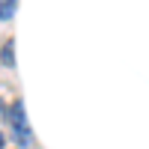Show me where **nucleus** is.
I'll return each mask as SVG.
<instances>
[{"label": "nucleus", "instance_id": "f257e3e1", "mask_svg": "<svg viewBox=\"0 0 149 149\" xmlns=\"http://www.w3.org/2000/svg\"><path fill=\"white\" fill-rule=\"evenodd\" d=\"M6 119H9V125H12V134H15V140H18L21 146L33 143V131H30L27 110H24V102H21V98H15V102L9 104V110H6Z\"/></svg>", "mask_w": 149, "mask_h": 149}, {"label": "nucleus", "instance_id": "7ed1b4c3", "mask_svg": "<svg viewBox=\"0 0 149 149\" xmlns=\"http://www.w3.org/2000/svg\"><path fill=\"white\" fill-rule=\"evenodd\" d=\"M0 57H3V66H15V42H6L3 45V54H0Z\"/></svg>", "mask_w": 149, "mask_h": 149}, {"label": "nucleus", "instance_id": "f03ea898", "mask_svg": "<svg viewBox=\"0 0 149 149\" xmlns=\"http://www.w3.org/2000/svg\"><path fill=\"white\" fill-rule=\"evenodd\" d=\"M18 9V0H0V21H9Z\"/></svg>", "mask_w": 149, "mask_h": 149}, {"label": "nucleus", "instance_id": "20e7f679", "mask_svg": "<svg viewBox=\"0 0 149 149\" xmlns=\"http://www.w3.org/2000/svg\"><path fill=\"white\" fill-rule=\"evenodd\" d=\"M3 140H6V137H3V131H0V149H3Z\"/></svg>", "mask_w": 149, "mask_h": 149}]
</instances>
